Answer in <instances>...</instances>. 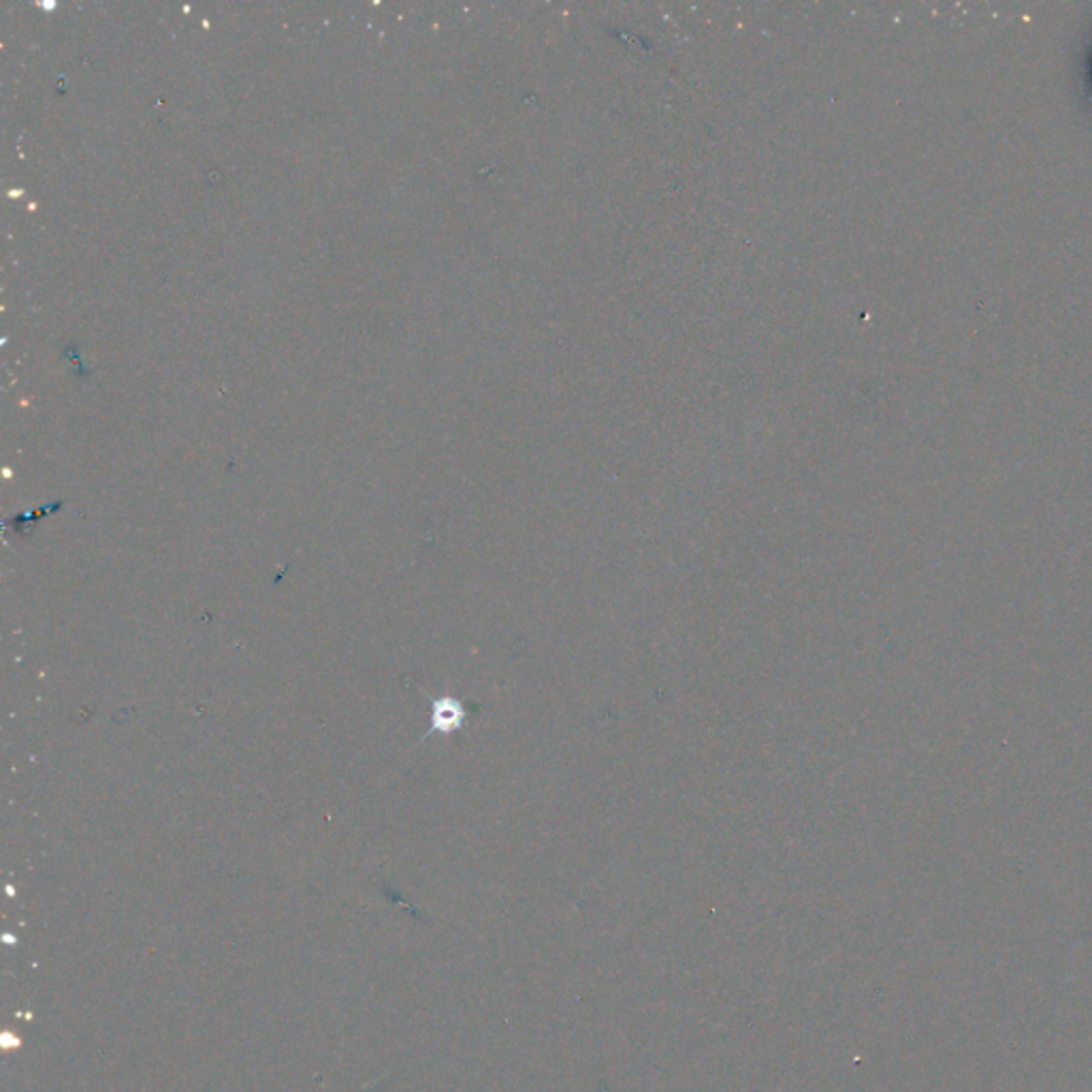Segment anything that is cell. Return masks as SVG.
I'll use <instances>...</instances> for the list:
<instances>
[{"label": "cell", "mask_w": 1092, "mask_h": 1092, "mask_svg": "<svg viewBox=\"0 0 1092 1092\" xmlns=\"http://www.w3.org/2000/svg\"><path fill=\"white\" fill-rule=\"evenodd\" d=\"M470 717V707L457 698H440L433 703L431 711V730L440 734H453L460 732Z\"/></svg>", "instance_id": "1"}]
</instances>
